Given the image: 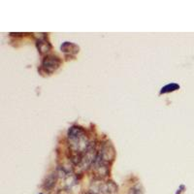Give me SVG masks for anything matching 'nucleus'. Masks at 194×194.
<instances>
[{
    "label": "nucleus",
    "mask_w": 194,
    "mask_h": 194,
    "mask_svg": "<svg viewBox=\"0 0 194 194\" xmlns=\"http://www.w3.org/2000/svg\"><path fill=\"white\" fill-rule=\"evenodd\" d=\"M68 141L70 148L78 154H82L89 147L86 133L80 126H71L68 130Z\"/></svg>",
    "instance_id": "nucleus-1"
},
{
    "label": "nucleus",
    "mask_w": 194,
    "mask_h": 194,
    "mask_svg": "<svg viewBox=\"0 0 194 194\" xmlns=\"http://www.w3.org/2000/svg\"><path fill=\"white\" fill-rule=\"evenodd\" d=\"M180 89V86L177 83H169L167 84V86L163 87L160 90V94H163V93H168V92H172V91H175V90H178Z\"/></svg>",
    "instance_id": "nucleus-7"
},
{
    "label": "nucleus",
    "mask_w": 194,
    "mask_h": 194,
    "mask_svg": "<svg viewBox=\"0 0 194 194\" xmlns=\"http://www.w3.org/2000/svg\"><path fill=\"white\" fill-rule=\"evenodd\" d=\"M93 194H117L118 186L114 184V181H107L103 183L102 180L92 181L90 185V191Z\"/></svg>",
    "instance_id": "nucleus-2"
},
{
    "label": "nucleus",
    "mask_w": 194,
    "mask_h": 194,
    "mask_svg": "<svg viewBox=\"0 0 194 194\" xmlns=\"http://www.w3.org/2000/svg\"><path fill=\"white\" fill-rule=\"evenodd\" d=\"M39 194H44V193H39Z\"/></svg>",
    "instance_id": "nucleus-10"
},
{
    "label": "nucleus",
    "mask_w": 194,
    "mask_h": 194,
    "mask_svg": "<svg viewBox=\"0 0 194 194\" xmlns=\"http://www.w3.org/2000/svg\"><path fill=\"white\" fill-rule=\"evenodd\" d=\"M60 49H61V51L64 52V53H69V54H76L78 52H79V47L75 44L73 43H70V42H64V43L61 45V47H60Z\"/></svg>",
    "instance_id": "nucleus-5"
},
{
    "label": "nucleus",
    "mask_w": 194,
    "mask_h": 194,
    "mask_svg": "<svg viewBox=\"0 0 194 194\" xmlns=\"http://www.w3.org/2000/svg\"><path fill=\"white\" fill-rule=\"evenodd\" d=\"M57 178H58L57 171H54V172L51 173L50 175H48V177L46 178V180L44 181V184H43L44 188L48 191H51L54 187V185H56Z\"/></svg>",
    "instance_id": "nucleus-4"
},
{
    "label": "nucleus",
    "mask_w": 194,
    "mask_h": 194,
    "mask_svg": "<svg viewBox=\"0 0 194 194\" xmlns=\"http://www.w3.org/2000/svg\"><path fill=\"white\" fill-rule=\"evenodd\" d=\"M127 194H144V191L139 185H135V186L131 187V188L128 190V193Z\"/></svg>",
    "instance_id": "nucleus-8"
},
{
    "label": "nucleus",
    "mask_w": 194,
    "mask_h": 194,
    "mask_svg": "<svg viewBox=\"0 0 194 194\" xmlns=\"http://www.w3.org/2000/svg\"><path fill=\"white\" fill-rule=\"evenodd\" d=\"M37 46H38V50L40 51L41 53H45V52L50 51V49H51L50 43H49V42L45 38L44 39H40L38 41Z\"/></svg>",
    "instance_id": "nucleus-6"
},
{
    "label": "nucleus",
    "mask_w": 194,
    "mask_h": 194,
    "mask_svg": "<svg viewBox=\"0 0 194 194\" xmlns=\"http://www.w3.org/2000/svg\"><path fill=\"white\" fill-rule=\"evenodd\" d=\"M57 194H68V193L66 192V191H64V190H63V191H62V190H60Z\"/></svg>",
    "instance_id": "nucleus-9"
},
{
    "label": "nucleus",
    "mask_w": 194,
    "mask_h": 194,
    "mask_svg": "<svg viewBox=\"0 0 194 194\" xmlns=\"http://www.w3.org/2000/svg\"><path fill=\"white\" fill-rule=\"evenodd\" d=\"M60 64H61V60L59 57L54 56H48L42 61V69L47 74H52L54 71L58 69Z\"/></svg>",
    "instance_id": "nucleus-3"
}]
</instances>
